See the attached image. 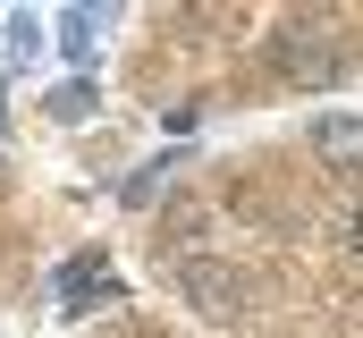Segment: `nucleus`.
<instances>
[{
    "label": "nucleus",
    "mask_w": 363,
    "mask_h": 338,
    "mask_svg": "<svg viewBox=\"0 0 363 338\" xmlns=\"http://www.w3.org/2000/svg\"><path fill=\"white\" fill-rule=\"evenodd\" d=\"M178 288L203 313H237V305H245V279H237L228 262H178Z\"/></svg>",
    "instance_id": "2"
},
{
    "label": "nucleus",
    "mask_w": 363,
    "mask_h": 338,
    "mask_svg": "<svg viewBox=\"0 0 363 338\" xmlns=\"http://www.w3.org/2000/svg\"><path fill=\"white\" fill-rule=\"evenodd\" d=\"M0 34H9V60H34V51H43V17H34V9H9Z\"/></svg>",
    "instance_id": "6"
},
{
    "label": "nucleus",
    "mask_w": 363,
    "mask_h": 338,
    "mask_svg": "<svg viewBox=\"0 0 363 338\" xmlns=\"http://www.w3.org/2000/svg\"><path fill=\"white\" fill-rule=\"evenodd\" d=\"M313 153L338 161V169H355L363 161V119H313Z\"/></svg>",
    "instance_id": "3"
},
{
    "label": "nucleus",
    "mask_w": 363,
    "mask_h": 338,
    "mask_svg": "<svg viewBox=\"0 0 363 338\" xmlns=\"http://www.w3.org/2000/svg\"><path fill=\"white\" fill-rule=\"evenodd\" d=\"M161 186H169V161H152V169H135V178H127V186H118V203H127V212H144V203H152V195H161Z\"/></svg>",
    "instance_id": "7"
},
{
    "label": "nucleus",
    "mask_w": 363,
    "mask_h": 338,
    "mask_svg": "<svg viewBox=\"0 0 363 338\" xmlns=\"http://www.w3.org/2000/svg\"><path fill=\"white\" fill-rule=\"evenodd\" d=\"M101 26H110V9H68V17H60V51H68L77 68L93 60V43H101Z\"/></svg>",
    "instance_id": "5"
},
{
    "label": "nucleus",
    "mask_w": 363,
    "mask_h": 338,
    "mask_svg": "<svg viewBox=\"0 0 363 338\" xmlns=\"http://www.w3.org/2000/svg\"><path fill=\"white\" fill-rule=\"evenodd\" d=\"M355 246H363V203H355Z\"/></svg>",
    "instance_id": "9"
},
{
    "label": "nucleus",
    "mask_w": 363,
    "mask_h": 338,
    "mask_svg": "<svg viewBox=\"0 0 363 338\" xmlns=\"http://www.w3.org/2000/svg\"><path fill=\"white\" fill-rule=\"evenodd\" d=\"M60 296H68V305H77V296H118V279H110L101 254H77V262L60 271Z\"/></svg>",
    "instance_id": "4"
},
{
    "label": "nucleus",
    "mask_w": 363,
    "mask_h": 338,
    "mask_svg": "<svg viewBox=\"0 0 363 338\" xmlns=\"http://www.w3.org/2000/svg\"><path fill=\"white\" fill-rule=\"evenodd\" d=\"M271 60H279V77H296L304 93H330V84L355 77V43L330 17H279L271 26Z\"/></svg>",
    "instance_id": "1"
},
{
    "label": "nucleus",
    "mask_w": 363,
    "mask_h": 338,
    "mask_svg": "<svg viewBox=\"0 0 363 338\" xmlns=\"http://www.w3.org/2000/svg\"><path fill=\"white\" fill-rule=\"evenodd\" d=\"M43 110H51V119H85V110H93V77H68L51 102H43Z\"/></svg>",
    "instance_id": "8"
}]
</instances>
